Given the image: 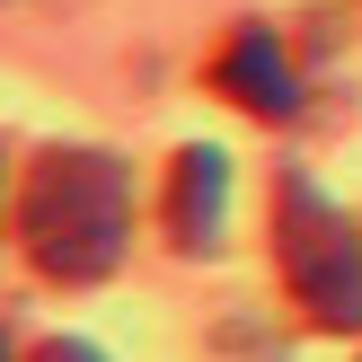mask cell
<instances>
[{
    "instance_id": "1",
    "label": "cell",
    "mask_w": 362,
    "mask_h": 362,
    "mask_svg": "<svg viewBox=\"0 0 362 362\" xmlns=\"http://www.w3.org/2000/svg\"><path fill=\"white\" fill-rule=\"evenodd\" d=\"M18 239L45 283H106L133 239V186L106 151H35L18 186Z\"/></svg>"
},
{
    "instance_id": "2",
    "label": "cell",
    "mask_w": 362,
    "mask_h": 362,
    "mask_svg": "<svg viewBox=\"0 0 362 362\" xmlns=\"http://www.w3.org/2000/svg\"><path fill=\"white\" fill-rule=\"evenodd\" d=\"M274 265L318 327H362V230L300 168H283L274 186Z\"/></svg>"
},
{
    "instance_id": "3",
    "label": "cell",
    "mask_w": 362,
    "mask_h": 362,
    "mask_svg": "<svg viewBox=\"0 0 362 362\" xmlns=\"http://www.w3.org/2000/svg\"><path fill=\"white\" fill-rule=\"evenodd\" d=\"M212 98H230V106H247L257 124H292L300 115V71H292V53H283V35L274 27H230L221 35V53H212Z\"/></svg>"
},
{
    "instance_id": "4",
    "label": "cell",
    "mask_w": 362,
    "mask_h": 362,
    "mask_svg": "<svg viewBox=\"0 0 362 362\" xmlns=\"http://www.w3.org/2000/svg\"><path fill=\"white\" fill-rule=\"evenodd\" d=\"M221 221H230V159L212 141H186L168 159V239L186 257H212L221 247Z\"/></svg>"
},
{
    "instance_id": "5",
    "label": "cell",
    "mask_w": 362,
    "mask_h": 362,
    "mask_svg": "<svg viewBox=\"0 0 362 362\" xmlns=\"http://www.w3.org/2000/svg\"><path fill=\"white\" fill-rule=\"evenodd\" d=\"M27 362H106V354H98V345H80V336H45Z\"/></svg>"
},
{
    "instance_id": "6",
    "label": "cell",
    "mask_w": 362,
    "mask_h": 362,
    "mask_svg": "<svg viewBox=\"0 0 362 362\" xmlns=\"http://www.w3.org/2000/svg\"><path fill=\"white\" fill-rule=\"evenodd\" d=\"M0 362H9V345H0Z\"/></svg>"
}]
</instances>
